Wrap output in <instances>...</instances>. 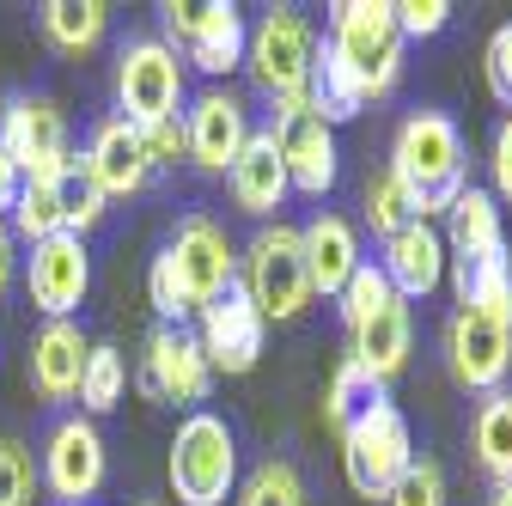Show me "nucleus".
I'll return each instance as SVG.
<instances>
[{
  "label": "nucleus",
  "mask_w": 512,
  "mask_h": 506,
  "mask_svg": "<svg viewBox=\"0 0 512 506\" xmlns=\"http://www.w3.org/2000/svg\"><path fill=\"white\" fill-rule=\"evenodd\" d=\"M464 135L452 116L439 110H415L403 129H397V147H391V177L409 189V208L415 220H433V214H452V202L464 196Z\"/></svg>",
  "instance_id": "f257e3e1"
},
{
  "label": "nucleus",
  "mask_w": 512,
  "mask_h": 506,
  "mask_svg": "<svg viewBox=\"0 0 512 506\" xmlns=\"http://www.w3.org/2000/svg\"><path fill=\"white\" fill-rule=\"evenodd\" d=\"M330 49L348 61V74L360 80L366 104L384 98L403 74V37L391 19V0H336L330 7Z\"/></svg>",
  "instance_id": "f03ea898"
},
{
  "label": "nucleus",
  "mask_w": 512,
  "mask_h": 506,
  "mask_svg": "<svg viewBox=\"0 0 512 506\" xmlns=\"http://www.w3.org/2000/svg\"><path fill=\"white\" fill-rule=\"evenodd\" d=\"M171 494L183 506H220L238 482V439L220 415L196 409L183 415L177 433H171Z\"/></svg>",
  "instance_id": "7ed1b4c3"
},
{
  "label": "nucleus",
  "mask_w": 512,
  "mask_h": 506,
  "mask_svg": "<svg viewBox=\"0 0 512 506\" xmlns=\"http://www.w3.org/2000/svg\"><path fill=\"white\" fill-rule=\"evenodd\" d=\"M244 293L263 311V324H293L311 305V275H305V250L293 226H263L244 250Z\"/></svg>",
  "instance_id": "20e7f679"
},
{
  "label": "nucleus",
  "mask_w": 512,
  "mask_h": 506,
  "mask_svg": "<svg viewBox=\"0 0 512 506\" xmlns=\"http://www.w3.org/2000/svg\"><path fill=\"white\" fill-rule=\"evenodd\" d=\"M165 49L177 55H189L202 74H232L238 61H244V43H250V25H244V13L232 7V0H165Z\"/></svg>",
  "instance_id": "39448f33"
},
{
  "label": "nucleus",
  "mask_w": 512,
  "mask_h": 506,
  "mask_svg": "<svg viewBox=\"0 0 512 506\" xmlns=\"http://www.w3.org/2000/svg\"><path fill=\"white\" fill-rule=\"evenodd\" d=\"M409 464H415V439H409V421L397 403H378L372 415H360L342 433V470H348L354 494H366V500H384Z\"/></svg>",
  "instance_id": "423d86ee"
},
{
  "label": "nucleus",
  "mask_w": 512,
  "mask_h": 506,
  "mask_svg": "<svg viewBox=\"0 0 512 506\" xmlns=\"http://www.w3.org/2000/svg\"><path fill=\"white\" fill-rule=\"evenodd\" d=\"M311 55H317V43H311V25H305L299 13H287V7L263 13V19H256V31H250V43H244L250 74H256V86H263V92L275 98V110H287V104H305Z\"/></svg>",
  "instance_id": "0eeeda50"
},
{
  "label": "nucleus",
  "mask_w": 512,
  "mask_h": 506,
  "mask_svg": "<svg viewBox=\"0 0 512 506\" xmlns=\"http://www.w3.org/2000/svg\"><path fill=\"white\" fill-rule=\"evenodd\" d=\"M177 98H183V61H177L159 37L122 43V61H116V104H122V122L153 129V122L177 116Z\"/></svg>",
  "instance_id": "6e6552de"
},
{
  "label": "nucleus",
  "mask_w": 512,
  "mask_h": 506,
  "mask_svg": "<svg viewBox=\"0 0 512 506\" xmlns=\"http://www.w3.org/2000/svg\"><path fill=\"white\" fill-rule=\"evenodd\" d=\"M196 318H202V354H208V366L214 372H250L256 360H263V311H256L250 305V293H244V281L232 275L202 311H196Z\"/></svg>",
  "instance_id": "1a4fd4ad"
},
{
  "label": "nucleus",
  "mask_w": 512,
  "mask_h": 506,
  "mask_svg": "<svg viewBox=\"0 0 512 506\" xmlns=\"http://www.w3.org/2000/svg\"><path fill=\"white\" fill-rule=\"evenodd\" d=\"M141 391L159 397V403H208L214 391V366L202 354V342L189 336L183 324H159L147 336V354H141Z\"/></svg>",
  "instance_id": "9d476101"
},
{
  "label": "nucleus",
  "mask_w": 512,
  "mask_h": 506,
  "mask_svg": "<svg viewBox=\"0 0 512 506\" xmlns=\"http://www.w3.org/2000/svg\"><path fill=\"white\" fill-rule=\"evenodd\" d=\"M37 476H43V488H49L55 500H68V506L92 500V494L104 488V439H98V427H92L86 415L55 421L49 439H43Z\"/></svg>",
  "instance_id": "9b49d317"
},
{
  "label": "nucleus",
  "mask_w": 512,
  "mask_h": 506,
  "mask_svg": "<svg viewBox=\"0 0 512 506\" xmlns=\"http://www.w3.org/2000/svg\"><path fill=\"white\" fill-rule=\"evenodd\" d=\"M269 135L281 147V165H287V183L299 196H330L336 189V129L324 116H311L305 104H287L275 110Z\"/></svg>",
  "instance_id": "f8f14e48"
},
{
  "label": "nucleus",
  "mask_w": 512,
  "mask_h": 506,
  "mask_svg": "<svg viewBox=\"0 0 512 506\" xmlns=\"http://www.w3.org/2000/svg\"><path fill=\"white\" fill-rule=\"evenodd\" d=\"M0 153H7L25 177L49 183L68 159V122L49 98H13L0 110Z\"/></svg>",
  "instance_id": "ddd939ff"
},
{
  "label": "nucleus",
  "mask_w": 512,
  "mask_h": 506,
  "mask_svg": "<svg viewBox=\"0 0 512 506\" xmlns=\"http://www.w3.org/2000/svg\"><path fill=\"white\" fill-rule=\"evenodd\" d=\"M25 281H31V305L43 311L49 324H68L86 287H92V263H86V244L74 232H55L43 244H31V263H25Z\"/></svg>",
  "instance_id": "4468645a"
},
{
  "label": "nucleus",
  "mask_w": 512,
  "mask_h": 506,
  "mask_svg": "<svg viewBox=\"0 0 512 506\" xmlns=\"http://www.w3.org/2000/svg\"><path fill=\"white\" fill-rule=\"evenodd\" d=\"M171 263H177V275H183V293H189V305H208L232 275H238V257H232V244H226V232L208 220V214H189L177 232H171Z\"/></svg>",
  "instance_id": "2eb2a0df"
},
{
  "label": "nucleus",
  "mask_w": 512,
  "mask_h": 506,
  "mask_svg": "<svg viewBox=\"0 0 512 506\" xmlns=\"http://www.w3.org/2000/svg\"><path fill=\"white\" fill-rule=\"evenodd\" d=\"M445 348H452V372L464 391H500V378L512 366V324H494L482 311H458L452 330H445Z\"/></svg>",
  "instance_id": "dca6fc26"
},
{
  "label": "nucleus",
  "mask_w": 512,
  "mask_h": 506,
  "mask_svg": "<svg viewBox=\"0 0 512 506\" xmlns=\"http://www.w3.org/2000/svg\"><path fill=\"white\" fill-rule=\"evenodd\" d=\"M183 135H189V159L202 171H232L250 141V116L232 92H202L183 116Z\"/></svg>",
  "instance_id": "f3484780"
},
{
  "label": "nucleus",
  "mask_w": 512,
  "mask_h": 506,
  "mask_svg": "<svg viewBox=\"0 0 512 506\" xmlns=\"http://www.w3.org/2000/svg\"><path fill=\"white\" fill-rule=\"evenodd\" d=\"M384 281H391L397 299H427L445 281V238L427 220H409L403 232L384 238V257H378Z\"/></svg>",
  "instance_id": "a211bd4d"
},
{
  "label": "nucleus",
  "mask_w": 512,
  "mask_h": 506,
  "mask_svg": "<svg viewBox=\"0 0 512 506\" xmlns=\"http://www.w3.org/2000/svg\"><path fill=\"white\" fill-rule=\"evenodd\" d=\"M299 250H305V275H311V293L324 299H342V287L354 281V269L366 263L360 257V238L342 214H317L305 232H299Z\"/></svg>",
  "instance_id": "6ab92c4d"
},
{
  "label": "nucleus",
  "mask_w": 512,
  "mask_h": 506,
  "mask_svg": "<svg viewBox=\"0 0 512 506\" xmlns=\"http://www.w3.org/2000/svg\"><path fill=\"white\" fill-rule=\"evenodd\" d=\"M86 165H92V177H98L104 196H135V189L153 177V159H147L141 129H135V122H122V116H104L98 122Z\"/></svg>",
  "instance_id": "aec40b11"
},
{
  "label": "nucleus",
  "mask_w": 512,
  "mask_h": 506,
  "mask_svg": "<svg viewBox=\"0 0 512 506\" xmlns=\"http://www.w3.org/2000/svg\"><path fill=\"white\" fill-rule=\"evenodd\" d=\"M226 177H232V202L244 214H256V220H269L287 202V189H293L287 165H281V147H275L269 129H250V141H244V153H238V165Z\"/></svg>",
  "instance_id": "412c9836"
},
{
  "label": "nucleus",
  "mask_w": 512,
  "mask_h": 506,
  "mask_svg": "<svg viewBox=\"0 0 512 506\" xmlns=\"http://www.w3.org/2000/svg\"><path fill=\"white\" fill-rule=\"evenodd\" d=\"M92 342L80 336V324H43V336L31 342V385L43 403H68L80 397V372H86Z\"/></svg>",
  "instance_id": "4be33fe9"
},
{
  "label": "nucleus",
  "mask_w": 512,
  "mask_h": 506,
  "mask_svg": "<svg viewBox=\"0 0 512 506\" xmlns=\"http://www.w3.org/2000/svg\"><path fill=\"white\" fill-rule=\"evenodd\" d=\"M354 336V360L378 378V385H391V378L409 366V299H391V305H378L372 318L360 324V330H348Z\"/></svg>",
  "instance_id": "5701e85b"
},
{
  "label": "nucleus",
  "mask_w": 512,
  "mask_h": 506,
  "mask_svg": "<svg viewBox=\"0 0 512 506\" xmlns=\"http://www.w3.org/2000/svg\"><path fill=\"white\" fill-rule=\"evenodd\" d=\"M452 226H445V250H452V263H476V257H494V250H506V232H500V208L488 189H464V196L452 202V214H445Z\"/></svg>",
  "instance_id": "b1692460"
},
{
  "label": "nucleus",
  "mask_w": 512,
  "mask_h": 506,
  "mask_svg": "<svg viewBox=\"0 0 512 506\" xmlns=\"http://www.w3.org/2000/svg\"><path fill=\"white\" fill-rule=\"evenodd\" d=\"M305 110L311 116H324L330 129L336 122H354L360 110H366V92H360V80L348 74V61L330 49V37L317 43V55H311V80H305Z\"/></svg>",
  "instance_id": "393cba45"
},
{
  "label": "nucleus",
  "mask_w": 512,
  "mask_h": 506,
  "mask_svg": "<svg viewBox=\"0 0 512 506\" xmlns=\"http://www.w3.org/2000/svg\"><path fill=\"white\" fill-rule=\"evenodd\" d=\"M49 196H55L61 232H74V238H86V232L104 220V208H110V196L98 189V177H92L86 153H68V159H61V171L49 177Z\"/></svg>",
  "instance_id": "a878e982"
},
{
  "label": "nucleus",
  "mask_w": 512,
  "mask_h": 506,
  "mask_svg": "<svg viewBox=\"0 0 512 506\" xmlns=\"http://www.w3.org/2000/svg\"><path fill=\"white\" fill-rule=\"evenodd\" d=\"M452 281H458V305L464 311H482V318H494V324H512V263H506V250L476 257V263H452Z\"/></svg>",
  "instance_id": "bb28decb"
},
{
  "label": "nucleus",
  "mask_w": 512,
  "mask_h": 506,
  "mask_svg": "<svg viewBox=\"0 0 512 506\" xmlns=\"http://www.w3.org/2000/svg\"><path fill=\"white\" fill-rule=\"evenodd\" d=\"M104 25H110V7H104V0H49V7H43V37H49L55 49H68V55L98 49Z\"/></svg>",
  "instance_id": "cd10ccee"
},
{
  "label": "nucleus",
  "mask_w": 512,
  "mask_h": 506,
  "mask_svg": "<svg viewBox=\"0 0 512 506\" xmlns=\"http://www.w3.org/2000/svg\"><path fill=\"white\" fill-rule=\"evenodd\" d=\"M378 403H391V397H384V385H378V378L354 360V354H342L336 360V372H330V397H324V415L348 433L360 415H372Z\"/></svg>",
  "instance_id": "c85d7f7f"
},
{
  "label": "nucleus",
  "mask_w": 512,
  "mask_h": 506,
  "mask_svg": "<svg viewBox=\"0 0 512 506\" xmlns=\"http://www.w3.org/2000/svg\"><path fill=\"white\" fill-rule=\"evenodd\" d=\"M476 458L494 482H512V391H488L476 415Z\"/></svg>",
  "instance_id": "c756f323"
},
{
  "label": "nucleus",
  "mask_w": 512,
  "mask_h": 506,
  "mask_svg": "<svg viewBox=\"0 0 512 506\" xmlns=\"http://www.w3.org/2000/svg\"><path fill=\"white\" fill-rule=\"evenodd\" d=\"M122 378H128L122 354H116L110 342H92L86 372H80V403H86V415H104V409L122 403Z\"/></svg>",
  "instance_id": "7c9ffc66"
},
{
  "label": "nucleus",
  "mask_w": 512,
  "mask_h": 506,
  "mask_svg": "<svg viewBox=\"0 0 512 506\" xmlns=\"http://www.w3.org/2000/svg\"><path fill=\"white\" fill-rule=\"evenodd\" d=\"M238 506H305V482H299V470L287 458H263L244 476Z\"/></svg>",
  "instance_id": "2f4dec72"
},
{
  "label": "nucleus",
  "mask_w": 512,
  "mask_h": 506,
  "mask_svg": "<svg viewBox=\"0 0 512 506\" xmlns=\"http://www.w3.org/2000/svg\"><path fill=\"white\" fill-rule=\"evenodd\" d=\"M37 458L25 439H0V506H37Z\"/></svg>",
  "instance_id": "473e14b6"
},
{
  "label": "nucleus",
  "mask_w": 512,
  "mask_h": 506,
  "mask_svg": "<svg viewBox=\"0 0 512 506\" xmlns=\"http://www.w3.org/2000/svg\"><path fill=\"white\" fill-rule=\"evenodd\" d=\"M366 220H372V232H378V238H391V232H403V226L415 220L409 189L391 177V165H384V171L372 177V189H366Z\"/></svg>",
  "instance_id": "72a5a7b5"
},
{
  "label": "nucleus",
  "mask_w": 512,
  "mask_h": 506,
  "mask_svg": "<svg viewBox=\"0 0 512 506\" xmlns=\"http://www.w3.org/2000/svg\"><path fill=\"white\" fill-rule=\"evenodd\" d=\"M13 226H19V238H25V244H43V238H55V232H61V214H55V196H49V183L25 177L19 202H13Z\"/></svg>",
  "instance_id": "f704fd0d"
},
{
  "label": "nucleus",
  "mask_w": 512,
  "mask_h": 506,
  "mask_svg": "<svg viewBox=\"0 0 512 506\" xmlns=\"http://www.w3.org/2000/svg\"><path fill=\"white\" fill-rule=\"evenodd\" d=\"M391 299H397V293H391V281H384V269H378V263H360L354 281L342 287V324L360 330L372 311H378V305H391Z\"/></svg>",
  "instance_id": "c9c22d12"
},
{
  "label": "nucleus",
  "mask_w": 512,
  "mask_h": 506,
  "mask_svg": "<svg viewBox=\"0 0 512 506\" xmlns=\"http://www.w3.org/2000/svg\"><path fill=\"white\" fill-rule=\"evenodd\" d=\"M147 299H153V311H159V324H183V318H196V305H189V293H183V275H177V263H171V250H159V257H153Z\"/></svg>",
  "instance_id": "e433bc0d"
},
{
  "label": "nucleus",
  "mask_w": 512,
  "mask_h": 506,
  "mask_svg": "<svg viewBox=\"0 0 512 506\" xmlns=\"http://www.w3.org/2000/svg\"><path fill=\"white\" fill-rule=\"evenodd\" d=\"M397 37H439L452 25V0H391Z\"/></svg>",
  "instance_id": "4c0bfd02"
},
{
  "label": "nucleus",
  "mask_w": 512,
  "mask_h": 506,
  "mask_svg": "<svg viewBox=\"0 0 512 506\" xmlns=\"http://www.w3.org/2000/svg\"><path fill=\"white\" fill-rule=\"evenodd\" d=\"M384 500H391V506H445V476H439V464H409Z\"/></svg>",
  "instance_id": "58836bf2"
},
{
  "label": "nucleus",
  "mask_w": 512,
  "mask_h": 506,
  "mask_svg": "<svg viewBox=\"0 0 512 506\" xmlns=\"http://www.w3.org/2000/svg\"><path fill=\"white\" fill-rule=\"evenodd\" d=\"M482 74H488V92L512 110V25H500L482 49Z\"/></svg>",
  "instance_id": "ea45409f"
},
{
  "label": "nucleus",
  "mask_w": 512,
  "mask_h": 506,
  "mask_svg": "<svg viewBox=\"0 0 512 506\" xmlns=\"http://www.w3.org/2000/svg\"><path fill=\"white\" fill-rule=\"evenodd\" d=\"M141 141H147V159H153V165H177V159L189 153L183 116H165V122H153V129H141Z\"/></svg>",
  "instance_id": "a19ab883"
},
{
  "label": "nucleus",
  "mask_w": 512,
  "mask_h": 506,
  "mask_svg": "<svg viewBox=\"0 0 512 506\" xmlns=\"http://www.w3.org/2000/svg\"><path fill=\"white\" fill-rule=\"evenodd\" d=\"M488 165H494V189L512 202V116L500 122V135H494V159H488Z\"/></svg>",
  "instance_id": "79ce46f5"
},
{
  "label": "nucleus",
  "mask_w": 512,
  "mask_h": 506,
  "mask_svg": "<svg viewBox=\"0 0 512 506\" xmlns=\"http://www.w3.org/2000/svg\"><path fill=\"white\" fill-rule=\"evenodd\" d=\"M19 189H25V171L0 153V214H13V202H19Z\"/></svg>",
  "instance_id": "37998d69"
},
{
  "label": "nucleus",
  "mask_w": 512,
  "mask_h": 506,
  "mask_svg": "<svg viewBox=\"0 0 512 506\" xmlns=\"http://www.w3.org/2000/svg\"><path fill=\"white\" fill-rule=\"evenodd\" d=\"M7 281H13V238L0 226V293H7Z\"/></svg>",
  "instance_id": "c03bdc74"
},
{
  "label": "nucleus",
  "mask_w": 512,
  "mask_h": 506,
  "mask_svg": "<svg viewBox=\"0 0 512 506\" xmlns=\"http://www.w3.org/2000/svg\"><path fill=\"white\" fill-rule=\"evenodd\" d=\"M494 506H512V482H494Z\"/></svg>",
  "instance_id": "a18cd8bd"
},
{
  "label": "nucleus",
  "mask_w": 512,
  "mask_h": 506,
  "mask_svg": "<svg viewBox=\"0 0 512 506\" xmlns=\"http://www.w3.org/2000/svg\"><path fill=\"white\" fill-rule=\"evenodd\" d=\"M135 506H159V500H135Z\"/></svg>",
  "instance_id": "49530a36"
}]
</instances>
